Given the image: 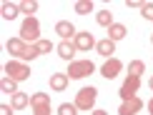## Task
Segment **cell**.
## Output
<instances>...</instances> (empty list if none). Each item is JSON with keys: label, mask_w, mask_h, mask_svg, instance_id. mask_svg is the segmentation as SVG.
<instances>
[{"label": "cell", "mask_w": 153, "mask_h": 115, "mask_svg": "<svg viewBox=\"0 0 153 115\" xmlns=\"http://www.w3.org/2000/svg\"><path fill=\"white\" fill-rule=\"evenodd\" d=\"M13 113H15V108H13V105H8V103L0 105V115H13Z\"/></svg>", "instance_id": "4316f807"}, {"label": "cell", "mask_w": 153, "mask_h": 115, "mask_svg": "<svg viewBox=\"0 0 153 115\" xmlns=\"http://www.w3.org/2000/svg\"><path fill=\"white\" fill-rule=\"evenodd\" d=\"M148 88H151V93H153V75H151V80H148Z\"/></svg>", "instance_id": "4dcf8cb0"}, {"label": "cell", "mask_w": 153, "mask_h": 115, "mask_svg": "<svg viewBox=\"0 0 153 115\" xmlns=\"http://www.w3.org/2000/svg\"><path fill=\"white\" fill-rule=\"evenodd\" d=\"M120 70H123V63H120L118 58H108L103 65H100V75H103V78H108V80H113Z\"/></svg>", "instance_id": "ba28073f"}, {"label": "cell", "mask_w": 153, "mask_h": 115, "mask_svg": "<svg viewBox=\"0 0 153 115\" xmlns=\"http://www.w3.org/2000/svg\"><path fill=\"white\" fill-rule=\"evenodd\" d=\"M151 43H153V35H151Z\"/></svg>", "instance_id": "1f68e13d"}, {"label": "cell", "mask_w": 153, "mask_h": 115, "mask_svg": "<svg viewBox=\"0 0 153 115\" xmlns=\"http://www.w3.org/2000/svg\"><path fill=\"white\" fill-rule=\"evenodd\" d=\"M5 75L15 83H23V80L30 78V65L23 60H8L5 63Z\"/></svg>", "instance_id": "3957f363"}, {"label": "cell", "mask_w": 153, "mask_h": 115, "mask_svg": "<svg viewBox=\"0 0 153 115\" xmlns=\"http://www.w3.org/2000/svg\"><path fill=\"white\" fill-rule=\"evenodd\" d=\"M68 83H71L68 73H53V75H50V90H55V93H63V90L68 88Z\"/></svg>", "instance_id": "4fadbf2b"}, {"label": "cell", "mask_w": 153, "mask_h": 115, "mask_svg": "<svg viewBox=\"0 0 153 115\" xmlns=\"http://www.w3.org/2000/svg\"><path fill=\"white\" fill-rule=\"evenodd\" d=\"M38 55H40V53H38V48H35V45H28V48H25V53L20 55V60L28 63V60H35Z\"/></svg>", "instance_id": "d4e9b609"}, {"label": "cell", "mask_w": 153, "mask_h": 115, "mask_svg": "<svg viewBox=\"0 0 153 115\" xmlns=\"http://www.w3.org/2000/svg\"><path fill=\"white\" fill-rule=\"evenodd\" d=\"M95 53L108 60V58H113V53H116V43L108 40V38H103V40H98V45H95Z\"/></svg>", "instance_id": "5bb4252c"}, {"label": "cell", "mask_w": 153, "mask_h": 115, "mask_svg": "<svg viewBox=\"0 0 153 115\" xmlns=\"http://www.w3.org/2000/svg\"><path fill=\"white\" fill-rule=\"evenodd\" d=\"M25 48H28V43H23L20 38H10V40L5 43V50L13 55V60H20V55L25 53Z\"/></svg>", "instance_id": "7c38bea8"}, {"label": "cell", "mask_w": 153, "mask_h": 115, "mask_svg": "<svg viewBox=\"0 0 153 115\" xmlns=\"http://www.w3.org/2000/svg\"><path fill=\"white\" fill-rule=\"evenodd\" d=\"M91 115H108V113H105V110H100V108H95V110H93Z\"/></svg>", "instance_id": "f1b7e54d"}, {"label": "cell", "mask_w": 153, "mask_h": 115, "mask_svg": "<svg viewBox=\"0 0 153 115\" xmlns=\"http://www.w3.org/2000/svg\"><path fill=\"white\" fill-rule=\"evenodd\" d=\"M33 115H50V95L48 93H33L30 95Z\"/></svg>", "instance_id": "5b68a950"}, {"label": "cell", "mask_w": 153, "mask_h": 115, "mask_svg": "<svg viewBox=\"0 0 153 115\" xmlns=\"http://www.w3.org/2000/svg\"><path fill=\"white\" fill-rule=\"evenodd\" d=\"M138 88H141V78H136V75H126V80H123V85H120V100H131V98H136L138 95Z\"/></svg>", "instance_id": "8992f818"}, {"label": "cell", "mask_w": 153, "mask_h": 115, "mask_svg": "<svg viewBox=\"0 0 153 115\" xmlns=\"http://www.w3.org/2000/svg\"><path fill=\"white\" fill-rule=\"evenodd\" d=\"M0 15H3V20H15V18L20 15V5L18 3H3Z\"/></svg>", "instance_id": "2e32d148"}, {"label": "cell", "mask_w": 153, "mask_h": 115, "mask_svg": "<svg viewBox=\"0 0 153 115\" xmlns=\"http://www.w3.org/2000/svg\"><path fill=\"white\" fill-rule=\"evenodd\" d=\"M65 73L71 80H80V78H88L91 73H95V65H93V60H73V63H68Z\"/></svg>", "instance_id": "277c9868"}, {"label": "cell", "mask_w": 153, "mask_h": 115, "mask_svg": "<svg viewBox=\"0 0 153 115\" xmlns=\"http://www.w3.org/2000/svg\"><path fill=\"white\" fill-rule=\"evenodd\" d=\"M143 110V100L138 98H131V100H123V103H120V108H118V115H138Z\"/></svg>", "instance_id": "9c48e42d"}, {"label": "cell", "mask_w": 153, "mask_h": 115, "mask_svg": "<svg viewBox=\"0 0 153 115\" xmlns=\"http://www.w3.org/2000/svg\"><path fill=\"white\" fill-rule=\"evenodd\" d=\"M95 100H98V90L93 85H85L75 93V108L83 113H93L95 110Z\"/></svg>", "instance_id": "6da1fadb"}, {"label": "cell", "mask_w": 153, "mask_h": 115, "mask_svg": "<svg viewBox=\"0 0 153 115\" xmlns=\"http://www.w3.org/2000/svg\"><path fill=\"white\" fill-rule=\"evenodd\" d=\"M35 48H38V53H40V55L50 53V50H55V45H53V43H50V40H43V38L35 43Z\"/></svg>", "instance_id": "cb8c5ba5"}, {"label": "cell", "mask_w": 153, "mask_h": 115, "mask_svg": "<svg viewBox=\"0 0 153 115\" xmlns=\"http://www.w3.org/2000/svg\"><path fill=\"white\" fill-rule=\"evenodd\" d=\"M55 33H58L60 40H73V38L78 35V30H75V25L71 20H58L55 23Z\"/></svg>", "instance_id": "30bf717a"}, {"label": "cell", "mask_w": 153, "mask_h": 115, "mask_svg": "<svg viewBox=\"0 0 153 115\" xmlns=\"http://www.w3.org/2000/svg\"><path fill=\"white\" fill-rule=\"evenodd\" d=\"M58 115H78V108H75V103H63L58 105Z\"/></svg>", "instance_id": "603a6c76"}, {"label": "cell", "mask_w": 153, "mask_h": 115, "mask_svg": "<svg viewBox=\"0 0 153 115\" xmlns=\"http://www.w3.org/2000/svg\"><path fill=\"white\" fill-rule=\"evenodd\" d=\"M73 45H75V50H78V53H88L91 48H95V45H98V40L93 38V33H91V30H80V33L73 38Z\"/></svg>", "instance_id": "52a82bcc"}, {"label": "cell", "mask_w": 153, "mask_h": 115, "mask_svg": "<svg viewBox=\"0 0 153 115\" xmlns=\"http://www.w3.org/2000/svg\"><path fill=\"white\" fill-rule=\"evenodd\" d=\"M20 38L23 43H28V45H35L38 40H40V23H38V18H25L23 25H20Z\"/></svg>", "instance_id": "7a4b0ae2"}, {"label": "cell", "mask_w": 153, "mask_h": 115, "mask_svg": "<svg viewBox=\"0 0 153 115\" xmlns=\"http://www.w3.org/2000/svg\"><path fill=\"white\" fill-rule=\"evenodd\" d=\"M20 5V13H25V18H35V10H38V3L35 0H23Z\"/></svg>", "instance_id": "ffe728a7"}, {"label": "cell", "mask_w": 153, "mask_h": 115, "mask_svg": "<svg viewBox=\"0 0 153 115\" xmlns=\"http://www.w3.org/2000/svg\"><path fill=\"white\" fill-rule=\"evenodd\" d=\"M0 90H3V93H8L10 98H13L15 93H20V90H18V83H15V80H10L8 75H5V78L0 80Z\"/></svg>", "instance_id": "d6986e66"}, {"label": "cell", "mask_w": 153, "mask_h": 115, "mask_svg": "<svg viewBox=\"0 0 153 115\" xmlns=\"http://www.w3.org/2000/svg\"><path fill=\"white\" fill-rule=\"evenodd\" d=\"M95 23H98V25H103V28L108 30V28H111V25L116 23V20H113V13H111V10H100V13H95Z\"/></svg>", "instance_id": "ac0fdd59"}, {"label": "cell", "mask_w": 153, "mask_h": 115, "mask_svg": "<svg viewBox=\"0 0 153 115\" xmlns=\"http://www.w3.org/2000/svg\"><path fill=\"white\" fill-rule=\"evenodd\" d=\"M55 53H58L63 60H68V63H73L75 60V53H78V50H75V45H73V40H60L58 45H55Z\"/></svg>", "instance_id": "8fae6325"}, {"label": "cell", "mask_w": 153, "mask_h": 115, "mask_svg": "<svg viewBox=\"0 0 153 115\" xmlns=\"http://www.w3.org/2000/svg\"><path fill=\"white\" fill-rule=\"evenodd\" d=\"M126 5H128V8H138V10L143 8V3H138V0H128V3H126Z\"/></svg>", "instance_id": "83f0119b"}, {"label": "cell", "mask_w": 153, "mask_h": 115, "mask_svg": "<svg viewBox=\"0 0 153 115\" xmlns=\"http://www.w3.org/2000/svg\"><path fill=\"white\" fill-rule=\"evenodd\" d=\"M146 108H148V113H151V115H153V98H151V100H148V103H146Z\"/></svg>", "instance_id": "f546056e"}, {"label": "cell", "mask_w": 153, "mask_h": 115, "mask_svg": "<svg viewBox=\"0 0 153 115\" xmlns=\"http://www.w3.org/2000/svg\"><path fill=\"white\" fill-rule=\"evenodd\" d=\"M126 35H128V28H126L123 23H113L111 28H108V40H113V43L123 40Z\"/></svg>", "instance_id": "9a60e30c"}, {"label": "cell", "mask_w": 153, "mask_h": 115, "mask_svg": "<svg viewBox=\"0 0 153 115\" xmlns=\"http://www.w3.org/2000/svg\"><path fill=\"white\" fill-rule=\"evenodd\" d=\"M143 73H146V63H143V60H131V63H128V75L141 78Z\"/></svg>", "instance_id": "44dd1931"}, {"label": "cell", "mask_w": 153, "mask_h": 115, "mask_svg": "<svg viewBox=\"0 0 153 115\" xmlns=\"http://www.w3.org/2000/svg\"><path fill=\"white\" fill-rule=\"evenodd\" d=\"M10 105L15 108V110H23V108L30 105V95H28V93H15V95L10 98Z\"/></svg>", "instance_id": "e0dca14e"}, {"label": "cell", "mask_w": 153, "mask_h": 115, "mask_svg": "<svg viewBox=\"0 0 153 115\" xmlns=\"http://www.w3.org/2000/svg\"><path fill=\"white\" fill-rule=\"evenodd\" d=\"M75 13H78V15L93 13V0H78V3H75Z\"/></svg>", "instance_id": "7402d4cb"}, {"label": "cell", "mask_w": 153, "mask_h": 115, "mask_svg": "<svg viewBox=\"0 0 153 115\" xmlns=\"http://www.w3.org/2000/svg\"><path fill=\"white\" fill-rule=\"evenodd\" d=\"M141 15L146 18V20H153V3H143V8H141Z\"/></svg>", "instance_id": "484cf974"}]
</instances>
